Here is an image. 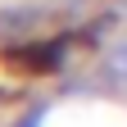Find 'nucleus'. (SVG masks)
<instances>
[{"mask_svg":"<svg viewBox=\"0 0 127 127\" xmlns=\"http://www.w3.org/2000/svg\"><path fill=\"white\" fill-rule=\"evenodd\" d=\"M104 82L109 86H127V45L104 55Z\"/></svg>","mask_w":127,"mask_h":127,"instance_id":"2","label":"nucleus"},{"mask_svg":"<svg viewBox=\"0 0 127 127\" xmlns=\"http://www.w3.org/2000/svg\"><path fill=\"white\" fill-rule=\"evenodd\" d=\"M45 18V9L36 5H14V9H0V36H32V27Z\"/></svg>","mask_w":127,"mask_h":127,"instance_id":"1","label":"nucleus"}]
</instances>
